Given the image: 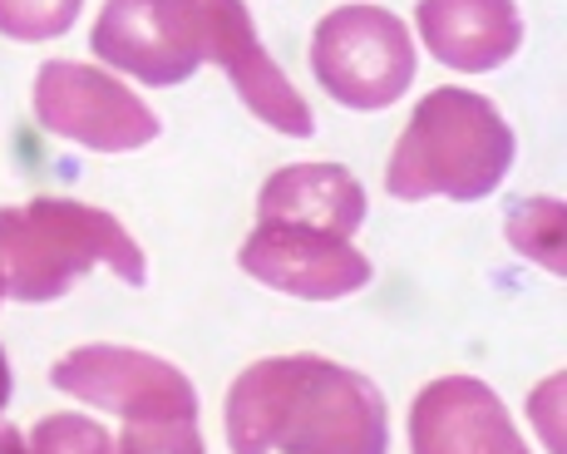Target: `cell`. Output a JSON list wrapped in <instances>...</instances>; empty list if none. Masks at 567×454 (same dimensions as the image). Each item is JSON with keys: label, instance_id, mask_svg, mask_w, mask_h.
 Here are the masks:
<instances>
[{"label": "cell", "instance_id": "12", "mask_svg": "<svg viewBox=\"0 0 567 454\" xmlns=\"http://www.w3.org/2000/svg\"><path fill=\"white\" fill-rule=\"evenodd\" d=\"M365 188L341 164H287L257 193V223H291L351 237L365 223Z\"/></svg>", "mask_w": 567, "mask_h": 454}, {"label": "cell", "instance_id": "16", "mask_svg": "<svg viewBox=\"0 0 567 454\" xmlns=\"http://www.w3.org/2000/svg\"><path fill=\"white\" fill-rule=\"evenodd\" d=\"M114 454H207L198 420H128Z\"/></svg>", "mask_w": 567, "mask_h": 454}, {"label": "cell", "instance_id": "14", "mask_svg": "<svg viewBox=\"0 0 567 454\" xmlns=\"http://www.w3.org/2000/svg\"><path fill=\"white\" fill-rule=\"evenodd\" d=\"M84 0H0V35L6 40H54L80 20Z\"/></svg>", "mask_w": 567, "mask_h": 454}, {"label": "cell", "instance_id": "1", "mask_svg": "<svg viewBox=\"0 0 567 454\" xmlns=\"http://www.w3.org/2000/svg\"><path fill=\"white\" fill-rule=\"evenodd\" d=\"M233 454H390V410L370 375L326 355H267L227 391Z\"/></svg>", "mask_w": 567, "mask_h": 454}, {"label": "cell", "instance_id": "13", "mask_svg": "<svg viewBox=\"0 0 567 454\" xmlns=\"http://www.w3.org/2000/svg\"><path fill=\"white\" fill-rule=\"evenodd\" d=\"M508 243L518 257L548 267L553 277L567 272V208L558 198H518L508 208Z\"/></svg>", "mask_w": 567, "mask_h": 454}, {"label": "cell", "instance_id": "5", "mask_svg": "<svg viewBox=\"0 0 567 454\" xmlns=\"http://www.w3.org/2000/svg\"><path fill=\"white\" fill-rule=\"evenodd\" d=\"M35 118L64 144L90 154H134L158 138V114L114 80L80 60H45L35 74Z\"/></svg>", "mask_w": 567, "mask_h": 454}, {"label": "cell", "instance_id": "9", "mask_svg": "<svg viewBox=\"0 0 567 454\" xmlns=\"http://www.w3.org/2000/svg\"><path fill=\"white\" fill-rule=\"evenodd\" d=\"M198 35H203V64L207 60L223 64L237 100H243L261 124L287 138L316 134L311 104L291 90V80L277 70V60L261 50L257 25L243 0H198Z\"/></svg>", "mask_w": 567, "mask_h": 454}, {"label": "cell", "instance_id": "15", "mask_svg": "<svg viewBox=\"0 0 567 454\" xmlns=\"http://www.w3.org/2000/svg\"><path fill=\"white\" fill-rule=\"evenodd\" d=\"M30 454H114V440L90 415H45L30 435Z\"/></svg>", "mask_w": 567, "mask_h": 454}, {"label": "cell", "instance_id": "20", "mask_svg": "<svg viewBox=\"0 0 567 454\" xmlns=\"http://www.w3.org/2000/svg\"><path fill=\"white\" fill-rule=\"evenodd\" d=\"M0 297H6V282H0Z\"/></svg>", "mask_w": 567, "mask_h": 454}, {"label": "cell", "instance_id": "10", "mask_svg": "<svg viewBox=\"0 0 567 454\" xmlns=\"http://www.w3.org/2000/svg\"><path fill=\"white\" fill-rule=\"evenodd\" d=\"M410 454H533L504 400L474 375H440L410 405Z\"/></svg>", "mask_w": 567, "mask_h": 454}, {"label": "cell", "instance_id": "6", "mask_svg": "<svg viewBox=\"0 0 567 454\" xmlns=\"http://www.w3.org/2000/svg\"><path fill=\"white\" fill-rule=\"evenodd\" d=\"M50 385L124 420H198V391L173 361L128 345H80L50 365Z\"/></svg>", "mask_w": 567, "mask_h": 454}, {"label": "cell", "instance_id": "17", "mask_svg": "<svg viewBox=\"0 0 567 454\" xmlns=\"http://www.w3.org/2000/svg\"><path fill=\"white\" fill-rule=\"evenodd\" d=\"M563 375H548L538 391L528 395V415L533 425H543V440H548V454H563Z\"/></svg>", "mask_w": 567, "mask_h": 454}, {"label": "cell", "instance_id": "8", "mask_svg": "<svg viewBox=\"0 0 567 454\" xmlns=\"http://www.w3.org/2000/svg\"><path fill=\"white\" fill-rule=\"evenodd\" d=\"M237 267L252 282L301 301H341L370 287V277H375L370 257L355 252L351 237L291 223H257L247 243L237 247Z\"/></svg>", "mask_w": 567, "mask_h": 454}, {"label": "cell", "instance_id": "19", "mask_svg": "<svg viewBox=\"0 0 567 454\" xmlns=\"http://www.w3.org/2000/svg\"><path fill=\"white\" fill-rule=\"evenodd\" d=\"M10 405V361H6V345H0V410Z\"/></svg>", "mask_w": 567, "mask_h": 454}, {"label": "cell", "instance_id": "4", "mask_svg": "<svg viewBox=\"0 0 567 454\" xmlns=\"http://www.w3.org/2000/svg\"><path fill=\"white\" fill-rule=\"evenodd\" d=\"M311 70L321 90L346 110H390L414 84V35L385 6L326 10L311 35Z\"/></svg>", "mask_w": 567, "mask_h": 454}, {"label": "cell", "instance_id": "7", "mask_svg": "<svg viewBox=\"0 0 567 454\" xmlns=\"http://www.w3.org/2000/svg\"><path fill=\"white\" fill-rule=\"evenodd\" d=\"M90 50L109 70H124L154 90H173L203 70L198 0H104Z\"/></svg>", "mask_w": 567, "mask_h": 454}, {"label": "cell", "instance_id": "3", "mask_svg": "<svg viewBox=\"0 0 567 454\" xmlns=\"http://www.w3.org/2000/svg\"><path fill=\"white\" fill-rule=\"evenodd\" d=\"M94 267H109L124 287L148 282L144 247L114 213L74 198H30L25 208H0V282L16 301H60Z\"/></svg>", "mask_w": 567, "mask_h": 454}, {"label": "cell", "instance_id": "2", "mask_svg": "<svg viewBox=\"0 0 567 454\" xmlns=\"http://www.w3.org/2000/svg\"><path fill=\"white\" fill-rule=\"evenodd\" d=\"M518 138L508 118L494 110V100L444 84L424 94L420 110L410 114L385 168V193L400 203H484L508 178Z\"/></svg>", "mask_w": 567, "mask_h": 454}, {"label": "cell", "instance_id": "11", "mask_svg": "<svg viewBox=\"0 0 567 454\" xmlns=\"http://www.w3.org/2000/svg\"><path fill=\"white\" fill-rule=\"evenodd\" d=\"M420 40L444 70L488 74L523 45V16L514 0H420Z\"/></svg>", "mask_w": 567, "mask_h": 454}, {"label": "cell", "instance_id": "18", "mask_svg": "<svg viewBox=\"0 0 567 454\" xmlns=\"http://www.w3.org/2000/svg\"><path fill=\"white\" fill-rule=\"evenodd\" d=\"M0 454H30L25 435H20L16 425H0Z\"/></svg>", "mask_w": 567, "mask_h": 454}]
</instances>
